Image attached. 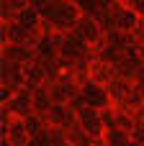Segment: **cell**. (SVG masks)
I'll return each mask as SVG.
<instances>
[{
	"label": "cell",
	"mask_w": 144,
	"mask_h": 146,
	"mask_svg": "<svg viewBox=\"0 0 144 146\" xmlns=\"http://www.w3.org/2000/svg\"><path fill=\"white\" fill-rule=\"evenodd\" d=\"M77 33L85 38V44L88 46H95L103 36H106V28H103V23L98 21V18H93V15H82V21L77 23Z\"/></svg>",
	"instance_id": "obj_1"
},
{
	"label": "cell",
	"mask_w": 144,
	"mask_h": 146,
	"mask_svg": "<svg viewBox=\"0 0 144 146\" xmlns=\"http://www.w3.org/2000/svg\"><path fill=\"white\" fill-rule=\"evenodd\" d=\"M113 80H116V67H111V64H106V62H100V59H95V62L90 64V82H93V85L108 87Z\"/></svg>",
	"instance_id": "obj_2"
},
{
	"label": "cell",
	"mask_w": 144,
	"mask_h": 146,
	"mask_svg": "<svg viewBox=\"0 0 144 146\" xmlns=\"http://www.w3.org/2000/svg\"><path fill=\"white\" fill-rule=\"evenodd\" d=\"M31 95H33V115H36V118H46V113H49L52 105H54V100H52V95H49V87H46V85L33 87Z\"/></svg>",
	"instance_id": "obj_3"
},
{
	"label": "cell",
	"mask_w": 144,
	"mask_h": 146,
	"mask_svg": "<svg viewBox=\"0 0 144 146\" xmlns=\"http://www.w3.org/2000/svg\"><path fill=\"white\" fill-rule=\"evenodd\" d=\"M64 136H67V144L70 146H93V136H90L77 121L64 128Z\"/></svg>",
	"instance_id": "obj_4"
},
{
	"label": "cell",
	"mask_w": 144,
	"mask_h": 146,
	"mask_svg": "<svg viewBox=\"0 0 144 146\" xmlns=\"http://www.w3.org/2000/svg\"><path fill=\"white\" fill-rule=\"evenodd\" d=\"M131 141L134 144H139V146H144V121H134V128H131Z\"/></svg>",
	"instance_id": "obj_5"
}]
</instances>
